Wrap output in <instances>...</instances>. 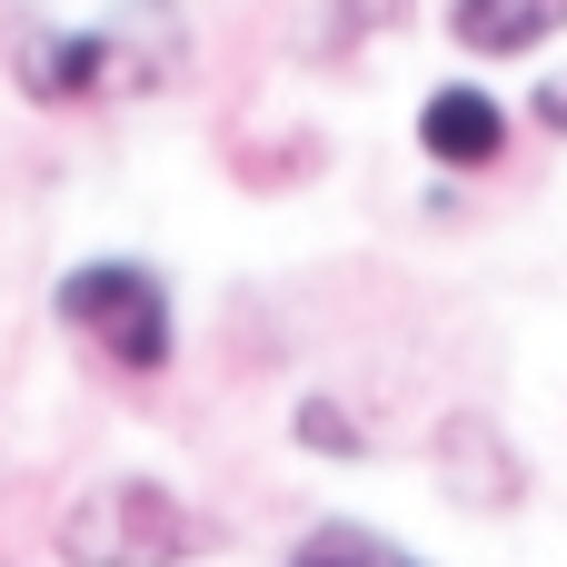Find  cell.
Instances as JSON below:
<instances>
[{"label":"cell","instance_id":"cell-1","mask_svg":"<svg viewBox=\"0 0 567 567\" xmlns=\"http://www.w3.org/2000/svg\"><path fill=\"white\" fill-rule=\"evenodd\" d=\"M50 548H60V567H189V558H209L219 538H209V518L179 488H159V478H100V488H80L60 508Z\"/></svg>","mask_w":567,"mask_h":567},{"label":"cell","instance_id":"cell-2","mask_svg":"<svg viewBox=\"0 0 567 567\" xmlns=\"http://www.w3.org/2000/svg\"><path fill=\"white\" fill-rule=\"evenodd\" d=\"M50 309H60V329H70L80 349H100L120 379H159L169 349H179L169 289H159V269H140V259H80Z\"/></svg>","mask_w":567,"mask_h":567},{"label":"cell","instance_id":"cell-3","mask_svg":"<svg viewBox=\"0 0 567 567\" xmlns=\"http://www.w3.org/2000/svg\"><path fill=\"white\" fill-rule=\"evenodd\" d=\"M419 150H429L439 169H498V150H508V110H498L478 80H449V90L419 100Z\"/></svg>","mask_w":567,"mask_h":567},{"label":"cell","instance_id":"cell-4","mask_svg":"<svg viewBox=\"0 0 567 567\" xmlns=\"http://www.w3.org/2000/svg\"><path fill=\"white\" fill-rule=\"evenodd\" d=\"M20 90L30 100H110L120 90V60H110V30H50L20 50Z\"/></svg>","mask_w":567,"mask_h":567},{"label":"cell","instance_id":"cell-5","mask_svg":"<svg viewBox=\"0 0 567 567\" xmlns=\"http://www.w3.org/2000/svg\"><path fill=\"white\" fill-rule=\"evenodd\" d=\"M567 30V0H449V40L468 60H518Z\"/></svg>","mask_w":567,"mask_h":567},{"label":"cell","instance_id":"cell-6","mask_svg":"<svg viewBox=\"0 0 567 567\" xmlns=\"http://www.w3.org/2000/svg\"><path fill=\"white\" fill-rule=\"evenodd\" d=\"M439 478H449L458 508H508L518 498V458H508V439L488 419H449L439 429Z\"/></svg>","mask_w":567,"mask_h":567},{"label":"cell","instance_id":"cell-7","mask_svg":"<svg viewBox=\"0 0 567 567\" xmlns=\"http://www.w3.org/2000/svg\"><path fill=\"white\" fill-rule=\"evenodd\" d=\"M279 567H429V558H409L399 538H379V528H359V518H319Z\"/></svg>","mask_w":567,"mask_h":567},{"label":"cell","instance_id":"cell-8","mask_svg":"<svg viewBox=\"0 0 567 567\" xmlns=\"http://www.w3.org/2000/svg\"><path fill=\"white\" fill-rule=\"evenodd\" d=\"M299 449H339V458H359V429H349V409H329V399H299Z\"/></svg>","mask_w":567,"mask_h":567},{"label":"cell","instance_id":"cell-9","mask_svg":"<svg viewBox=\"0 0 567 567\" xmlns=\"http://www.w3.org/2000/svg\"><path fill=\"white\" fill-rule=\"evenodd\" d=\"M528 110H538V130H558V140H567V70L538 80V100H528Z\"/></svg>","mask_w":567,"mask_h":567}]
</instances>
